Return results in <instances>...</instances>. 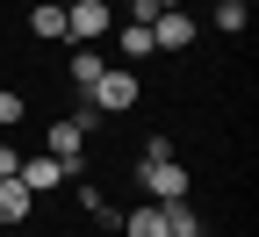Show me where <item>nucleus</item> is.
I'll list each match as a JSON object with an SVG mask.
<instances>
[{
  "mask_svg": "<svg viewBox=\"0 0 259 237\" xmlns=\"http://www.w3.org/2000/svg\"><path fill=\"white\" fill-rule=\"evenodd\" d=\"M122 237H166V209H158V201L130 209V216H122Z\"/></svg>",
  "mask_w": 259,
  "mask_h": 237,
  "instance_id": "1a4fd4ad",
  "label": "nucleus"
},
{
  "mask_svg": "<svg viewBox=\"0 0 259 237\" xmlns=\"http://www.w3.org/2000/svg\"><path fill=\"white\" fill-rule=\"evenodd\" d=\"M15 173H22V151H15V144H0V180H15Z\"/></svg>",
  "mask_w": 259,
  "mask_h": 237,
  "instance_id": "4468645a",
  "label": "nucleus"
},
{
  "mask_svg": "<svg viewBox=\"0 0 259 237\" xmlns=\"http://www.w3.org/2000/svg\"><path fill=\"white\" fill-rule=\"evenodd\" d=\"M216 29H223V36H238V29H245V8H238V0H216Z\"/></svg>",
  "mask_w": 259,
  "mask_h": 237,
  "instance_id": "f8f14e48",
  "label": "nucleus"
},
{
  "mask_svg": "<svg viewBox=\"0 0 259 237\" xmlns=\"http://www.w3.org/2000/svg\"><path fill=\"white\" fill-rule=\"evenodd\" d=\"M115 29H122V58H158V43H151L144 22H115Z\"/></svg>",
  "mask_w": 259,
  "mask_h": 237,
  "instance_id": "9b49d317",
  "label": "nucleus"
},
{
  "mask_svg": "<svg viewBox=\"0 0 259 237\" xmlns=\"http://www.w3.org/2000/svg\"><path fill=\"white\" fill-rule=\"evenodd\" d=\"M137 101H144V79L130 72V65H108V72L94 79V93H87V108H94V115H130V108H137Z\"/></svg>",
  "mask_w": 259,
  "mask_h": 237,
  "instance_id": "f03ea898",
  "label": "nucleus"
},
{
  "mask_svg": "<svg viewBox=\"0 0 259 237\" xmlns=\"http://www.w3.org/2000/svg\"><path fill=\"white\" fill-rule=\"evenodd\" d=\"M137 180L151 201H187V165L173 158V137H151L144 158H137Z\"/></svg>",
  "mask_w": 259,
  "mask_h": 237,
  "instance_id": "f257e3e1",
  "label": "nucleus"
},
{
  "mask_svg": "<svg viewBox=\"0 0 259 237\" xmlns=\"http://www.w3.org/2000/svg\"><path fill=\"white\" fill-rule=\"evenodd\" d=\"M101 72H108V58L94 51V43H79V51H72V86H79V93H94V79H101Z\"/></svg>",
  "mask_w": 259,
  "mask_h": 237,
  "instance_id": "9d476101",
  "label": "nucleus"
},
{
  "mask_svg": "<svg viewBox=\"0 0 259 237\" xmlns=\"http://www.w3.org/2000/svg\"><path fill=\"white\" fill-rule=\"evenodd\" d=\"M115 29V0H72V8H65V36L72 43H101Z\"/></svg>",
  "mask_w": 259,
  "mask_h": 237,
  "instance_id": "7ed1b4c3",
  "label": "nucleus"
},
{
  "mask_svg": "<svg viewBox=\"0 0 259 237\" xmlns=\"http://www.w3.org/2000/svg\"><path fill=\"white\" fill-rule=\"evenodd\" d=\"M151 43H158V51H187V43H194V15H187V8L158 15V22H151Z\"/></svg>",
  "mask_w": 259,
  "mask_h": 237,
  "instance_id": "423d86ee",
  "label": "nucleus"
},
{
  "mask_svg": "<svg viewBox=\"0 0 259 237\" xmlns=\"http://www.w3.org/2000/svg\"><path fill=\"white\" fill-rule=\"evenodd\" d=\"M0 122H22V93L15 86H0Z\"/></svg>",
  "mask_w": 259,
  "mask_h": 237,
  "instance_id": "ddd939ff",
  "label": "nucleus"
},
{
  "mask_svg": "<svg viewBox=\"0 0 259 237\" xmlns=\"http://www.w3.org/2000/svg\"><path fill=\"white\" fill-rule=\"evenodd\" d=\"M180 237H202V230H180Z\"/></svg>",
  "mask_w": 259,
  "mask_h": 237,
  "instance_id": "2eb2a0df",
  "label": "nucleus"
},
{
  "mask_svg": "<svg viewBox=\"0 0 259 237\" xmlns=\"http://www.w3.org/2000/svg\"><path fill=\"white\" fill-rule=\"evenodd\" d=\"M44 158H58L72 180H87V129L79 122H51L44 129Z\"/></svg>",
  "mask_w": 259,
  "mask_h": 237,
  "instance_id": "20e7f679",
  "label": "nucleus"
},
{
  "mask_svg": "<svg viewBox=\"0 0 259 237\" xmlns=\"http://www.w3.org/2000/svg\"><path fill=\"white\" fill-rule=\"evenodd\" d=\"M29 216H36V194H29L22 180H0V223H8V230H22Z\"/></svg>",
  "mask_w": 259,
  "mask_h": 237,
  "instance_id": "0eeeda50",
  "label": "nucleus"
},
{
  "mask_svg": "<svg viewBox=\"0 0 259 237\" xmlns=\"http://www.w3.org/2000/svg\"><path fill=\"white\" fill-rule=\"evenodd\" d=\"M29 36L36 43H65V8L58 0H36V8H29Z\"/></svg>",
  "mask_w": 259,
  "mask_h": 237,
  "instance_id": "6e6552de",
  "label": "nucleus"
},
{
  "mask_svg": "<svg viewBox=\"0 0 259 237\" xmlns=\"http://www.w3.org/2000/svg\"><path fill=\"white\" fill-rule=\"evenodd\" d=\"M238 8H252V0H238Z\"/></svg>",
  "mask_w": 259,
  "mask_h": 237,
  "instance_id": "dca6fc26",
  "label": "nucleus"
},
{
  "mask_svg": "<svg viewBox=\"0 0 259 237\" xmlns=\"http://www.w3.org/2000/svg\"><path fill=\"white\" fill-rule=\"evenodd\" d=\"M15 180H22L29 194H58V187H72V173H65L58 158H44V151H36V158H22V173H15Z\"/></svg>",
  "mask_w": 259,
  "mask_h": 237,
  "instance_id": "39448f33",
  "label": "nucleus"
}]
</instances>
